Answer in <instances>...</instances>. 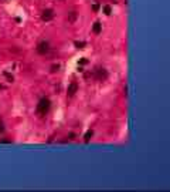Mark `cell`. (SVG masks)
I'll return each instance as SVG.
<instances>
[{"mask_svg": "<svg viewBox=\"0 0 170 192\" xmlns=\"http://www.w3.org/2000/svg\"><path fill=\"white\" fill-rule=\"evenodd\" d=\"M51 108V101L48 98H46V97H43L40 101H38V104H37V114L38 115H46L48 111H50Z\"/></svg>", "mask_w": 170, "mask_h": 192, "instance_id": "6da1fadb", "label": "cell"}, {"mask_svg": "<svg viewBox=\"0 0 170 192\" xmlns=\"http://www.w3.org/2000/svg\"><path fill=\"white\" fill-rule=\"evenodd\" d=\"M48 51H50V43H48V41L43 40V41H40V43L37 44V53H38V54L44 56V54H47Z\"/></svg>", "mask_w": 170, "mask_h": 192, "instance_id": "7a4b0ae2", "label": "cell"}, {"mask_svg": "<svg viewBox=\"0 0 170 192\" xmlns=\"http://www.w3.org/2000/svg\"><path fill=\"white\" fill-rule=\"evenodd\" d=\"M94 75H95V78L98 81H105L108 78V71L105 70V69H102V67H98L95 70V73H94Z\"/></svg>", "mask_w": 170, "mask_h": 192, "instance_id": "3957f363", "label": "cell"}, {"mask_svg": "<svg viewBox=\"0 0 170 192\" xmlns=\"http://www.w3.org/2000/svg\"><path fill=\"white\" fill-rule=\"evenodd\" d=\"M41 19H43L44 21H51V20L54 19V12H52L51 9H46V10L41 13Z\"/></svg>", "mask_w": 170, "mask_h": 192, "instance_id": "277c9868", "label": "cell"}, {"mask_svg": "<svg viewBox=\"0 0 170 192\" xmlns=\"http://www.w3.org/2000/svg\"><path fill=\"white\" fill-rule=\"evenodd\" d=\"M77 91H78V84H77V83H71V84L68 86V88H67L68 97H74Z\"/></svg>", "mask_w": 170, "mask_h": 192, "instance_id": "5b68a950", "label": "cell"}, {"mask_svg": "<svg viewBox=\"0 0 170 192\" xmlns=\"http://www.w3.org/2000/svg\"><path fill=\"white\" fill-rule=\"evenodd\" d=\"M102 30V24L99 21H97V23H94V27H92V32L95 33V34H99Z\"/></svg>", "mask_w": 170, "mask_h": 192, "instance_id": "8992f818", "label": "cell"}, {"mask_svg": "<svg viewBox=\"0 0 170 192\" xmlns=\"http://www.w3.org/2000/svg\"><path fill=\"white\" fill-rule=\"evenodd\" d=\"M92 135H94V131L92 130H89V131H86L85 132V135H84V140H85V142H88V141L92 138Z\"/></svg>", "mask_w": 170, "mask_h": 192, "instance_id": "52a82bcc", "label": "cell"}, {"mask_svg": "<svg viewBox=\"0 0 170 192\" xmlns=\"http://www.w3.org/2000/svg\"><path fill=\"white\" fill-rule=\"evenodd\" d=\"M75 19H77V13H75V12L68 13V21H69V23H74V21H75Z\"/></svg>", "mask_w": 170, "mask_h": 192, "instance_id": "ba28073f", "label": "cell"}, {"mask_svg": "<svg viewBox=\"0 0 170 192\" xmlns=\"http://www.w3.org/2000/svg\"><path fill=\"white\" fill-rule=\"evenodd\" d=\"M74 46H75L77 49H84L85 46H86V43H85V41H75Z\"/></svg>", "mask_w": 170, "mask_h": 192, "instance_id": "9c48e42d", "label": "cell"}, {"mask_svg": "<svg viewBox=\"0 0 170 192\" xmlns=\"http://www.w3.org/2000/svg\"><path fill=\"white\" fill-rule=\"evenodd\" d=\"M103 13H105L106 16H109V14L112 13V7H111V6H108V4H106V6H103Z\"/></svg>", "mask_w": 170, "mask_h": 192, "instance_id": "30bf717a", "label": "cell"}, {"mask_svg": "<svg viewBox=\"0 0 170 192\" xmlns=\"http://www.w3.org/2000/svg\"><path fill=\"white\" fill-rule=\"evenodd\" d=\"M58 70H60V66H58V64L51 66V71H52V73H55V71H58Z\"/></svg>", "mask_w": 170, "mask_h": 192, "instance_id": "8fae6325", "label": "cell"}, {"mask_svg": "<svg viewBox=\"0 0 170 192\" xmlns=\"http://www.w3.org/2000/svg\"><path fill=\"white\" fill-rule=\"evenodd\" d=\"M0 144H12V140H0Z\"/></svg>", "mask_w": 170, "mask_h": 192, "instance_id": "7c38bea8", "label": "cell"}, {"mask_svg": "<svg viewBox=\"0 0 170 192\" xmlns=\"http://www.w3.org/2000/svg\"><path fill=\"white\" fill-rule=\"evenodd\" d=\"M92 10H94V12H98V10H99V6H98V4H94V6H92Z\"/></svg>", "mask_w": 170, "mask_h": 192, "instance_id": "4fadbf2b", "label": "cell"}, {"mask_svg": "<svg viewBox=\"0 0 170 192\" xmlns=\"http://www.w3.org/2000/svg\"><path fill=\"white\" fill-rule=\"evenodd\" d=\"M86 63H88V60H86V58H82V60L80 61V64H82V66H84V64H86Z\"/></svg>", "mask_w": 170, "mask_h": 192, "instance_id": "5bb4252c", "label": "cell"}, {"mask_svg": "<svg viewBox=\"0 0 170 192\" xmlns=\"http://www.w3.org/2000/svg\"><path fill=\"white\" fill-rule=\"evenodd\" d=\"M4 131V125H3V122L0 121V132H3Z\"/></svg>", "mask_w": 170, "mask_h": 192, "instance_id": "9a60e30c", "label": "cell"}, {"mask_svg": "<svg viewBox=\"0 0 170 192\" xmlns=\"http://www.w3.org/2000/svg\"><path fill=\"white\" fill-rule=\"evenodd\" d=\"M6 77H7L10 81H13V75H10V74H6Z\"/></svg>", "mask_w": 170, "mask_h": 192, "instance_id": "2e32d148", "label": "cell"}, {"mask_svg": "<svg viewBox=\"0 0 170 192\" xmlns=\"http://www.w3.org/2000/svg\"><path fill=\"white\" fill-rule=\"evenodd\" d=\"M68 137H69V140H74V137H75V135H74V134H72V132H71V134H69V135H68Z\"/></svg>", "mask_w": 170, "mask_h": 192, "instance_id": "e0dca14e", "label": "cell"}, {"mask_svg": "<svg viewBox=\"0 0 170 192\" xmlns=\"http://www.w3.org/2000/svg\"><path fill=\"white\" fill-rule=\"evenodd\" d=\"M61 1H63V0H61Z\"/></svg>", "mask_w": 170, "mask_h": 192, "instance_id": "ac0fdd59", "label": "cell"}]
</instances>
